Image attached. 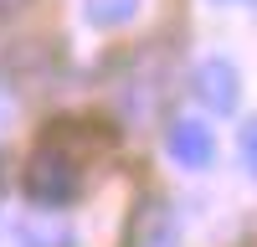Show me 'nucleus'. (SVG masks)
<instances>
[{
	"label": "nucleus",
	"mask_w": 257,
	"mask_h": 247,
	"mask_svg": "<svg viewBox=\"0 0 257 247\" xmlns=\"http://www.w3.org/2000/svg\"><path fill=\"white\" fill-rule=\"evenodd\" d=\"M21 185H26V201L47 206V211H57V206L77 201V191H82L77 155H72V150H62L57 139L36 144V155L26 160V175H21Z\"/></svg>",
	"instance_id": "nucleus-1"
},
{
	"label": "nucleus",
	"mask_w": 257,
	"mask_h": 247,
	"mask_svg": "<svg viewBox=\"0 0 257 247\" xmlns=\"http://www.w3.org/2000/svg\"><path fill=\"white\" fill-rule=\"evenodd\" d=\"M190 93L201 98L206 113H231V108H237V93H242V77H237V67H231L226 57H211V62L196 67Z\"/></svg>",
	"instance_id": "nucleus-2"
},
{
	"label": "nucleus",
	"mask_w": 257,
	"mask_h": 247,
	"mask_svg": "<svg viewBox=\"0 0 257 247\" xmlns=\"http://www.w3.org/2000/svg\"><path fill=\"white\" fill-rule=\"evenodd\" d=\"M165 150L175 155L185 170H201V165H211V155H216V139H211V129L201 118H175L165 134Z\"/></svg>",
	"instance_id": "nucleus-3"
},
{
	"label": "nucleus",
	"mask_w": 257,
	"mask_h": 247,
	"mask_svg": "<svg viewBox=\"0 0 257 247\" xmlns=\"http://www.w3.org/2000/svg\"><path fill=\"white\" fill-rule=\"evenodd\" d=\"M123 247H175V216H170V206H160V201L139 206V216L128 221Z\"/></svg>",
	"instance_id": "nucleus-4"
},
{
	"label": "nucleus",
	"mask_w": 257,
	"mask_h": 247,
	"mask_svg": "<svg viewBox=\"0 0 257 247\" xmlns=\"http://www.w3.org/2000/svg\"><path fill=\"white\" fill-rule=\"evenodd\" d=\"M134 16H139V0H82V21L98 26V31H113Z\"/></svg>",
	"instance_id": "nucleus-5"
},
{
	"label": "nucleus",
	"mask_w": 257,
	"mask_h": 247,
	"mask_svg": "<svg viewBox=\"0 0 257 247\" xmlns=\"http://www.w3.org/2000/svg\"><path fill=\"white\" fill-rule=\"evenodd\" d=\"M0 247H67V232H47L36 221H16Z\"/></svg>",
	"instance_id": "nucleus-6"
},
{
	"label": "nucleus",
	"mask_w": 257,
	"mask_h": 247,
	"mask_svg": "<svg viewBox=\"0 0 257 247\" xmlns=\"http://www.w3.org/2000/svg\"><path fill=\"white\" fill-rule=\"evenodd\" d=\"M242 160H247V170L257 175V118L242 124Z\"/></svg>",
	"instance_id": "nucleus-7"
},
{
	"label": "nucleus",
	"mask_w": 257,
	"mask_h": 247,
	"mask_svg": "<svg viewBox=\"0 0 257 247\" xmlns=\"http://www.w3.org/2000/svg\"><path fill=\"white\" fill-rule=\"evenodd\" d=\"M26 6H31V0H0V26H11V21L26 11Z\"/></svg>",
	"instance_id": "nucleus-8"
},
{
	"label": "nucleus",
	"mask_w": 257,
	"mask_h": 247,
	"mask_svg": "<svg viewBox=\"0 0 257 247\" xmlns=\"http://www.w3.org/2000/svg\"><path fill=\"white\" fill-rule=\"evenodd\" d=\"M216 6H252V0H216Z\"/></svg>",
	"instance_id": "nucleus-9"
}]
</instances>
